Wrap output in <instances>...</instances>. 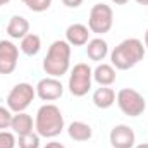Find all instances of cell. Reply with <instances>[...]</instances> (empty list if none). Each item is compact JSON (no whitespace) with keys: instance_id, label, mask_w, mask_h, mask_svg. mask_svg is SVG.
<instances>
[{"instance_id":"6da1fadb","label":"cell","mask_w":148,"mask_h":148,"mask_svg":"<svg viewBox=\"0 0 148 148\" xmlns=\"http://www.w3.org/2000/svg\"><path fill=\"white\" fill-rule=\"evenodd\" d=\"M145 52L147 48L141 40L126 38L117 47H114V50L110 52V62L117 71H127L143 60Z\"/></svg>"},{"instance_id":"7a4b0ae2","label":"cell","mask_w":148,"mask_h":148,"mask_svg":"<svg viewBox=\"0 0 148 148\" xmlns=\"http://www.w3.org/2000/svg\"><path fill=\"white\" fill-rule=\"evenodd\" d=\"M71 45L66 40H55L43 59V71L52 77H62L71 69Z\"/></svg>"},{"instance_id":"3957f363","label":"cell","mask_w":148,"mask_h":148,"mask_svg":"<svg viewBox=\"0 0 148 148\" xmlns=\"http://www.w3.org/2000/svg\"><path fill=\"white\" fill-rule=\"evenodd\" d=\"M66 127V121L60 109L53 103L41 105L35 117V131L41 138H55Z\"/></svg>"},{"instance_id":"277c9868","label":"cell","mask_w":148,"mask_h":148,"mask_svg":"<svg viewBox=\"0 0 148 148\" xmlns=\"http://www.w3.org/2000/svg\"><path fill=\"white\" fill-rule=\"evenodd\" d=\"M115 103L121 109V112L127 117H140L147 110V100L145 97L136 91L134 88H122L117 91Z\"/></svg>"},{"instance_id":"5b68a950","label":"cell","mask_w":148,"mask_h":148,"mask_svg":"<svg viewBox=\"0 0 148 148\" xmlns=\"http://www.w3.org/2000/svg\"><path fill=\"white\" fill-rule=\"evenodd\" d=\"M91 83H93V69L84 62L74 64V67L69 73V83H67L71 95L77 98L88 95L91 90Z\"/></svg>"},{"instance_id":"8992f818","label":"cell","mask_w":148,"mask_h":148,"mask_svg":"<svg viewBox=\"0 0 148 148\" xmlns=\"http://www.w3.org/2000/svg\"><path fill=\"white\" fill-rule=\"evenodd\" d=\"M36 97V88L29 83H17L7 95V109L14 114L26 112V109L31 105V102Z\"/></svg>"},{"instance_id":"52a82bcc","label":"cell","mask_w":148,"mask_h":148,"mask_svg":"<svg viewBox=\"0 0 148 148\" xmlns=\"http://www.w3.org/2000/svg\"><path fill=\"white\" fill-rule=\"evenodd\" d=\"M114 26V10L107 3H95L88 16V28L95 35H105Z\"/></svg>"},{"instance_id":"ba28073f","label":"cell","mask_w":148,"mask_h":148,"mask_svg":"<svg viewBox=\"0 0 148 148\" xmlns=\"http://www.w3.org/2000/svg\"><path fill=\"white\" fill-rule=\"evenodd\" d=\"M35 88H36V97L43 102H55L64 95L62 81L59 77H52V76L40 79Z\"/></svg>"},{"instance_id":"9c48e42d","label":"cell","mask_w":148,"mask_h":148,"mask_svg":"<svg viewBox=\"0 0 148 148\" xmlns=\"http://www.w3.org/2000/svg\"><path fill=\"white\" fill-rule=\"evenodd\" d=\"M19 48L10 40H0V74H12L17 67Z\"/></svg>"},{"instance_id":"30bf717a","label":"cell","mask_w":148,"mask_h":148,"mask_svg":"<svg viewBox=\"0 0 148 148\" xmlns=\"http://www.w3.org/2000/svg\"><path fill=\"white\" fill-rule=\"evenodd\" d=\"M112 148H134L136 145V133L133 127L126 124H117L110 129L109 134Z\"/></svg>"},{"instance_id":"8fae6325","label":"cell","mask_w":148,"mask_h":148,"mask_svg":"<svg viewBox=\"0 0 148 148\" xmlns=\"http://www.w3.org/2000/svg\"><path fill=\"white\" fill-rule=\"evenodd\" d=\"M90 28L81 24V23H74L71 26H67L66 29V41L71 47H84L90 41Z\"/></svg>"},{"instance_id":"7c38bea8","label":"cell","mask_w":148,"mask_h":148,"mask_svg":"<svg viewBox=\"0 0 148 148\" xmlns=\"http://www.w3.org/2000/svg\"><path fill=\"white\" fill-rule=\"evenodd\" d=\"M86 55L90 60L93 62H100L109 55V43L103 40L102 36L98 38H91L86 43Z\"/></svg>"},{"instance_id":"4fadbf2b","label":"cell","mask_w":148,"mask_h":148,"mask_svg":"<svg viewBox=\"0 0 148 148\" xmlns=\"http://www.w3.org/2000/svg\"><path fill=\"white\" fill-rule=\"evenodd\" d=\"M29 33V21L23 16H12L7 24V35L12 40H23Z\"/></svg>"},{"instance_id":"5bb4252c","label":"cell","mask_w":148,"mask_h":148,"mask_svg":"<svg viewBox=\"0 0 148 148\" xmlns=\"http://www.w3.org/2000/svg\"><path fill=\"white\" fill-rule=\"evenodd\" d=\"M10 129L14 134L21 136V134H26V133H31L35 129V122H33V117L26 112H17L12 115V122H10Z\"/></svg>"},{"instance_id":"9a60e30c","label":"cell","mask_w":148,"mask_h":148,"mask_svg":"<svg viewBox=\"0 0 148 148\" xmlns=\"http://www.w3.org/2000/svg\"><path fill=\"white\" fill-rule=\"evenodd\" d=\"M115 97L117 95H115V91L112 90L110 86H100V88H97L93 91L91 100H93L95 107L105 110V109H110L112 105L115 103Z\"/></svg>"},{"instance_id":"2e32d148","label":"cell","mask_w":148,"mask_h":148,"mask_svg":"<svg viewBox=\"0 0 148 148\" xmlns=\"http://www.w3.org/2000/svg\"><path fill=\"white\" fill-rule=\"evenodd\" d=\"M115 79H117V74L112 64L102 62L93 69V81H97L100 86H110L115 83Z\"/></svg>"},{"instance_id":"e0dca14e","label":"cell","mask_w":148,"mask_h":148,"mask_svg":"<svg viewBox=\"0 0 148 148\" xmlns=\"http://www.w3.org/2000/svg\"><path fill=\"white\" fill-rule=\"evenodd\" d=\"M67 134L74 141H88L93 136V129L88 122L83 121H74L67 126Z\"/></svg>"},{"instance_id":"ac0fdd59","label":"cell","mask_w":148,"mask_h":148,"mask_svg":"<svg viewBox=\"0 0 148 148\" xmlns=\"http://www.w3.org/2000/svg\"><path fill=\"white\" fill-rule=\"evenodd\" d=\"M21 52L28 57H35L40 53L41 50V38L38 36L36 33H28L26 36L21 40V45H19Z\"/></svg>"},{"instance_id":"d6986e66","label":"cell","mask_w":148,"mask_h":148,"mask_svg":"<svg viewBox=\"0 0 148 148\" xmlns=\"http://www.w3.org/2000/svg\"><path fill=\"white\" fill-rule=\"evenodd\" d=\"M40 134L36 131H31V133H26V134H21L17 136V147L19 148H40Z\"/></svg>"},{"instance_id":"ffe728a7","label":"cell","mask_w":148,"mask_h":148,"mask_svg":"<svg viewBox=\"0 0 148 148\" xmlns=\"http://www.w3.org/2000/svg\"><path fill=\"white\" fill-rule=\"evenodd\" d=\"M21 2L33 12H45L50 9L53 0H21Z\"/></svg>"},{"instance_id":"44dd1931","label":"cell","mask_w":148,"mask_h":148,"mask_svg":"<svg viewBox=\"0 0 148 148\" xmlns=\"http://www.w3.org/2000/svg\"><path fill=\"white\" fill-rule=\"evenodd\" d=\"M17 147V138L12 131H0V148H16Z\"/></svg>"},{"instance_id":"7402d4cb","label":"cell","mask_w":148,"mask_h":148,"mask_svg":"<svg viewBox=\"0 0 148 148\" xmlns=\"http://www.w3.org/2000/svg\"><path fill=\"white\" fill-rule=\"evenodd\" d=\"M12 115L14 112L0 107V129H10V122H12Z\"/></svg>"},{"instance_id":"603a6c76","label":"cell","mask_w":148,"mask_h":148,"mask_svg":"<svg viewBox=\"0 0 148 148\" xmlns=\"http://www.w3.org/2000/svg\"><path fill=\"white\" fill-rule=\"evenodd\" d=\"M83 2H84V0H62V3H64L66 7H69V9H77Z\"/></svg>"},{"instance_id":"cb8c5ba5","label":"cell","mask_w":148,"mask_h":148,"mask_svg":"<svg viewBox=\"0 0 148 148\" xmlns=\"http://www.w3.org/2000/svg\"><path fill=\"white\" fill-rule=\"evenodd\" d=\"M45 148H66V147H64L62 143H59V141L53 140V141H48V143L45 145Z\"/></svg>"},{"instance_id":"d4e9b609","label":"cell","mask_w":148,"mask_h":148,"mask_svg":"<svg viewBox=\"0 0 148 148\" xmlns=\"http://www.w3.org/2000/svg\"><path fill=\"white\" fill-rule=\"evenodd\" d=\"M129 0H112V3H115V5H126Z\"/></svg>"},{"instance_id":"484cf974","label":"cell","mask_w":148,"mask_h":148,"mask_svg":"<svg viewBox=\"0 0 148 148\" xmlns=\"http://www.w3.org/2000/svg\"><path fill=\"white\" fill-rule=\"evenodd\" d=\"M143 45H145V48L148 50V28H147V31H145V43Z\"/></svg>"},{"instance_id":"4316f807","label":"cell","mask_w":148,"mask_h":148,"mask_svg":"<svg viewBox=\"0 0 148 148\" xmlns=\"http://www.w3.org/2000/svg\"><path fill=\"white\" fill-rule=\"evenodd\" d=\"M134 148H148V143H140V145H134Z\"/></svg>"},{"instance_id":"83f0119b","label":"cell","mask_w":148,"mask_h":148,"mask_svg":"<svg viewBox=\"0 0 148 148\" xmlns=\"http://www.w3.org/2000/svg\"><path fill=\"white\" fill-rule=\"evenodd\" d=\"M140 5H148V0H136Z\"/></svg>"},{"instance_id":"f1b7e54d","label":"cell","mask_w":148,"mask_h":148,"mask_svg":"<svg viewBox=\"0 0 148 148\" xmlns=\"http://www.w3.org/2000/svg\"><path fill=\"white\" fill-rule=\"evenodd\" d=\"M9 2H10V0H0V7H2V5H7Z\"/></svg>"}]
</instances>
